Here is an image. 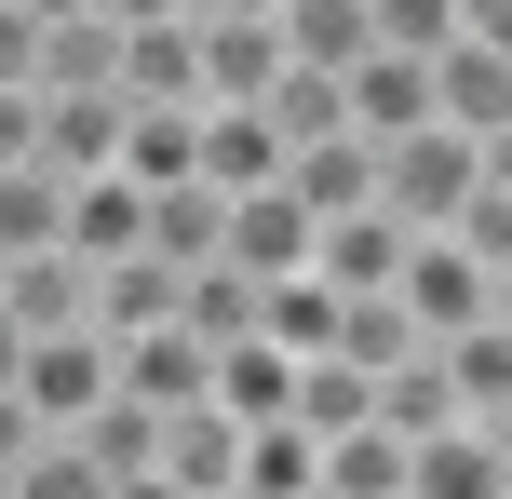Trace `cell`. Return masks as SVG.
Listing matches in <instances>:
<instances>
[{
    "label": "cell",
    "instance_id": "obj_6",
    "mask_svg": "<svg viewBox=\"0 0 512 499\" xmlns=\"http://www.w3.org/2000/svg\"><path fill=\"white\" fill-rule=\"evenodd\" d=\"M337 122H351L364 149L418 135V122H432V68H418V54H378V41H364L351 68H337Z\"/></svg>",
    "mask_w": 512,
    "mask_h": 499
},
{
    "label": "cell",
    "instance_id": "obj_12",
    "mask_svg": "<svg viewBox=\"0 0 512 499\" xmlns=\"http://www.w3.org/2000/svg\"><path fill=\"white\" fill-rule=\"evenodd\" d=\"M149 473L176 486V499H216V486L243 473V419H230V405H176L162 446H149Z\"/></svg>",
    "mask_w": 512,
    "mask_h": 499
},
{
    "label": "cell",
    "instance_id": "obj_27",
    "mask_svg": "<svg viewBox=\"0 0 512 499\" xmlns=\"http://www.w3.org/2000/svg\"><path fill=\"white\" fill-rule=\"evenodd\" d=\"M445 243H459V257H486V270H512V162L472 176V203L445 216Z\"/></svg>",
    "mask_w": 512,
    "mask_h": 499
},
{
    "label": "cell",
    "instance_id": "obj_9",
    "mask_svg": "<svg viewBox=\"0 0 512 499\" xmlns=\"http://www.w3.org/2000/svg\"><path fill=\"white\" fill-rule=\"evenodd\" d=\"M432 365H445V405H459V419H499V432H512V311L445 324V338H432Z\"/></svg>",
    "mask_w": 512,
    "mask_h": 499
},
{
    "label": "cell",
    "instance_id": "obj_29",
    "mask_svg": "<svg viewBox=\"0 0 512 499\" xmlns=\"http://www.w3.org/2000/svg\"><path fill=\"white\" fill-rule=\"evenodd\" d=\"M0 499H108V473L68 446V432H41V446L14 459V486H0Z\"/></svg>",
    "mask_w": 512,
    "mask_h": 499
},
{
    "label": "cell",
    "instance_id": "obj_37",
    "mask_svg": "<svg viewBox=\"0 0 512 499\" xmlns=\"http://www.w3.org/2000/svg\"><path fill=\"white\" fill-rule=\"evenodd\" d=\"M216 499H243V486H216Z\"/></svg>",
    "mask_w": 512,
    "mask_h": 499
},
{
    "label": "cell",
    "instance_id": "obj_19",
    "mask_svg": "<svg viewBox=\"0 0 512 499\" xmlns=\"http://www.w3.org/2000/svg\"><path fill=\"white\" fill-rule=\"evenodd\" d=\"M270 41H283V68H351L364 54V0H270Z\"/></svg>",
    "mask_w": 512,
    "mask_h": 499
},
{
    "label": "cell",
    "instance_id": "obj_35",
    "mask_svg": "<svg viewBox=\"0 0 512 499\" xmlns=\"http://www.w3.org/2000/svg\"><path fill=\"white\" fill-rule=\"evenodd\" d=\"M14 365H27V324H14V311H0V392H14Z\"/></svg>",
    "mask_w": 512,
    "mask_h": 499
},
{
    "label": "cell",
    "instance_id": "obj_5",
    "mask_svg": "<svg viewBox=\"0 0 512 499\" xmlns=\"http://www.w3.org/2000/svg\"><path fill=\"white\" fill-rule=\"evenodd\" d=\"M405 499H512V432L499 419H445L405 446Z\"/></svg>",
    "mask_w": 512,
    "mask_h": 499
},
{
    "label": "cell",
    "instance_id": "obj_18",
    "mask_svg": "<svg viewBox=\"0 0 512 499\" xmlns=\"http://www.w3.org/2000/svg\"><path fill=\"white\" fill-rule=\"evenodd\" d=\"M135 243H149L162 270H203L216 243H230V189H203V176H176V189H149V230H135Z\"/></svg>",
    "mask_w": 512,
    "mask_h": 499
},
{
    "label": "cell",
    "instance_id": "obj_26",
    "mask_svg": "<svg viewBox=\"0 0 512 499\" xmlns=\"http://www.w3.org/2000/svg\"><path fill=\"white\" fill-rule=\"evenodd\" d=\"M68 446H81V459H95V473H108V486H122V473H149V446H162V419H149V405H122V392H108V405H95V419H81V432H68Z\"/></svg>",
    "mask_w": 512,
    "mask_h": 499
},
{
    "label": "cell",
    "instance_id": "obj_23",
    "mask_svg": "<svg viewBox=\"0 0 512 499\" xmlns=\"http://www.w3.org/2000/svg\"><path fill=\"white\" fill-rule=\"evenodd\" d=\"M189 135H203V108H122V176L135 189H176L189 176Z\"/></svg>",
    "mask_w": 512,
    "mask_h": 499
},
{
    "label": "cell",
    "instance_id": "obj_7",
    "mask_svg": "<svg viewBox=\"0 0 512 499\" xmlns=\"http://www.w3.org/2000/svg\"><path fill=\"white\" fill-rule=\"evenodd\" d=\"M310 230H324V216L270 176V189H243V203H230V243H216V257H230L243 284H283V270H310Z\"/></svg>",
    "mask_w": 512,
    "mask_h": 499
},
{
    "label": "cell",
    "instance_id": "obj_17",
    "mask_svg": "<svg viewBox=\"0 0 512 499\" xmlns=\"http://www.w3.org/2000/svg\"><path fill=\"white\" fill-rule=\"evenodd\" d=\"M81 297H95V270H81L68 243H41V257H0V311H14L27 338H54V324H81Z\"/></svg>",
    "mask_w": 512,
    "mask_h": 499
},
{
    "label": "cell",
    "instance_id": "obj_1",
    "mask_svg": "<svg viewBox=\"0 0 512 499\" xmlns=\"http://www.w3.org/2000/svg\"><path fill=\"white\" fill-rule=\"evenodd\" d=\"M486 162H512V149H472V135H445V122L391 135V149H378V216H391V230H445Z\"/></svg>",
    "mask_w": 512,
    "mask_h": 499
},
{
    "label": "cell",
    "instance_id": "obj_10",
    "mask_svg": "<svg viewBox=\"0 0 512 499\" xmlns=\"http://www.w3.org/2000/svg\"><path fill=\"white\" fill-rule=\"evenodd\" d=\"M189 41H203V108H256V95L283 81L270 14H189Z\"/></svg>",
    "mask_w": 512,
    "mask_h": 499
},
{
    "label": "cell",
    "instance_id": "obj_15",
    "mask_svg": "<svg viewBox=\"0 0 512 499\" xmlns=\"http://www.w3.org/2000/svg\"><path fill=\"white\" fill-rule=\"evenodd\" d=\"M283 189H297L310 216H351V203H378V149L337 122V135H310V149H283Z\"/></svg>",
    "mask_w": 512,
    "mask_h": 499
},
{
    "label": "cell",
    "instance_id": "obj_8",
    "mask_svg": "<svg viewBox=\"0 0 512 499\" xmlns=\"http://www.w3.org/2000/svg\"><path fill=\"white\" fill-rule=\"evenodd\" d=\"M391 270H405V230H391L378 203H351V216L310 230V284L324 297H391Z\"/></svg>",
    "mask_w": 512,
    "mask_h": 499
},
{
    "label": "cell",
    "instance_id": "obj_2",
    "mask_svg": "<svg viewBox=\"0 0 512 499\" xmlns=\"http://www.w3.org/2000/svg\"><path fill=\"white\" fill-rule=\"evenodd\" d=\"M391 311H405L418 338H445V324H486V311H512V270L459 257L445 230H405V270H391Z\"/></svg>",
    "mask_w": 512,
    "mask_h": 499
},
{
    "label": "cell",
    "instance_id": "obj_30",
    "mask_svg": "<svg viewBox=\"0 0 512 499\" xmlns=\"http://www.w3.org/2000/svg\"><path fill=\"white\" fill-rule=\"evenodd\" d=\"M364 41L378 54H445L459 41V0H364Z\"/></svg>",
    "mask_w": 512,
    "mask_h": 499
},
{
    "label": "cell",
    "instance_id": "obj_31",
    "mask_svg": "<svg viewBox=\"0 0 512 499\" xmlns=\"http://www.w3.org/2000/svg\"><path fill=\"white\" fill-rule=\"evenodd\" d=\"M0 95H41V27L0 0Z\"/></svg>",
    "mask_w": 512,
    "mask_h": 499
},
{
    "label": "cell",
    "instance_id": "obj_36",
    "mask_svg": "<svg viewBox=\"0 0 512 499\" xmlns=\"http://www.w3.org/2000/svg\"><path fill=\"white\" fill-rule=\"evenodd\" d=\"M189 14H270V0H189Z\"/></svg>",
    "mask_w": 512,
    "mask_h": 499
},
{
    "label": "cell",
    "instance_id": "obj_13",
    "mask_svg": "<svg viewBox=\"0 0 512 499\" xmlns=\"http://www.w3.org/2000/svg\"><path fill=\"white\" fill-rule=\"evenodd\" d=\"M135 230H149V189H135V176H68V216H54V243H68L81 270L135 257Z\"/></svg>",
    "mask_w": 512,
    "mask_h": 499
},
{
    "label": "cell",
    "instance_id": "obj_4",
    "mask_svg": "<svg viewBox=\"0 0 512 499\" xmlns=\"http://www.w3.org/2000/svg\"><path fill=\"white\" fill-rule=\"evenodd\" d=\"M14 392H27V419H41V432H81V419L108 405V338H95V324H54V338H27Z\"/></svg>",
    "mask_w": 512,
    "mask_h": 499
},
{
    "label": "cell",
    "instance_id": "obj_33",
    "mask_svg": "<svg viewBox=\"0 0 512 499\" xmlns=\"http://www.w3.org/2000/svg\"><path fill=\"white\" fill-rule=\"evenodd\" d=\"M41 446V419H27V392H0V486H14V459Z\"/></svg>",
    "mask_w": 512,
    "mask_h": 499
},
{
    "label": "cell",
    "instance_id": "obj_16",
    "mask_svg": "<svg viewBox=\"0 0 512 499\" xmlns=\"http://www.w3.org/2000/svg\"><path fill=\"white\" fill-rule=\"evenodd\" d=\"M41 162L54 176H122V95H41Z\"/></svg>",
    "mask_w": 512,
    "mask_h": 499
},
{
    "label": "cell",
    "instance_id": "obj_20",
    "mask_svg": "<svg viewBox=\"0 0 512 499\" xmlns=\"http://www.w3.org/2000/svg\"><path fill=\"white\" fill-rule=\"evenodd\" d=\"M243 499H310V486H324V446H310V432L297 419H256L243 432V473H230Z\"/></svg>",
    "mask_w": 512,
    "mask_h": 499
},
{
    "label": "cell",
    "instance_id": "obj_3",
    "mask_svg": "<svg viewBox=\"0 0 512 499\" xmlns=\"http://www.w3.org/2000/svg\"><path fill=\"white\" fill-rule=\"evenodd\" d=\"M432 68V122L472 135V149H512V41H486V27H459L445 54H418Z\"/></svg>",
    "mask_w": 512,
    "mask_h": 499
},
{
    "label": "cell",
    "instance_id": "obj_25",
    "mask_svg": "<svg viewBox=\"0 0 512 499\" xmlns=\"http://www.w3.org/2000/svg\"><path fill=\"white\" fill-rule=\"evenodd\" d=\"M54 216H68V176H54V162H14V176H0V257H41Z\"/></svg>",
    "mask_w": 512,
    "mask_h": 499
},
{
    "label": "cell",
    "instance_id": "obj_32",
    "mask_svg": "<svg viewBox=\"0 0 512 499\" xmlns=\"http://www.w3.org/2000/svg\"><path fill=\"white\" fill-rule=\"evenodd\" d=\"M14 162H41V95H0V176Z\"/></svg>",
    "mask_w": 512,
    "mask_h": 499
},
{
    "label": "cell",
    "instance_id": "obj_24",
    "mask_svg": "<svg viewBox=\"0 0 512 499\" xmlns=\"http://www.w3.org/2000/svg\"><path fill=\"white\" fill-rule=\"evenodd\" d=\"M405 486V432H324V499H391Z\"/></svg>",
    "mask_w": 512,
    "mask_h": 499
},
{
    "label": "cell",
    "instance_id": "obj_14",
    "mask_svg": "<svg viewBox=\"0 0 512 499\" xmlns=\"http://www.w3.org/2000/svg\"><path fill=\"white\" fill-rule=\"evenodd\" d=\"M189 176L243 203V189H270V176H283V135L256 122V108H203V135H189Z\"/></svg>",
    "mask_w": 512,
    "mask_h": 499
},
{
    "label": "cell",
    "instance_id": "obj_21",
    "mask_svg": "<svg viewBox=\"0 0 512 499\" xmlns=\"http://www.w3.org/2000/svg\"><path fill=\"white\" fill-rule=\"evenodd\" d=\"M283 419L324 446V432H364V365H337V351H310L297 378H283Z\"/></svg>",
    "mask_w": 512,
    "mask_h": 499
},
{
    "label": "cell",
    "instance_id": "obj_11",
    "mask_svg": "<svg viewBox=\"0 0 512 499\" xmlns=\"http://www.w3.org/2000/svg\"><path fill=\"white\" fill-rule=\"evenodd\" d=\"M122 108H203V41H189V14H162V27H122Z\"/></svg>",
    "mask_w": 512,
    "mask_h": 499
},
{
    "label": "cell",
    "instance_id": "obj_34",
    "mask_svg": "<svg viewBox=\"0 0 512 499\" xmlns=\"http://www.w3.org/2000/svg\"><path fill=\"white\" fill-rule=\"evenodd\" d=\"M108 27H162V14H189V0H95Z\"/></svg>",
    "mask_w": 512,
    "mask_h": 499
},
{
    "label": "cell",
    "instance_id": "obj_28",
    "mask_svg": "<svg viewBox=\"0 0 512 499\" xmlns=\"http://www.w3.org/2000/svg\"><path fill=\"white\" fill-rule=\"evenodd\" d=\"M256 122H270L283 149H310V135H337V81H324V68H283L270 95H256Z\"/></svg>",
    "mask_w": 512,
    "mask_h": 499
},
{
    "label": "cell",
    "instance_id": "obj_22",
    "mask_svg": "<svg viewBox=\"0 0 512 499\" xmlns=\"http://www.w3.org/2000/svg\"><path fill=\"white\" fill-rule=\"evenodd\" d=\"M283 378H297V365H283L270 338H230V351H216V378H203V405H230V419L256 432V419H283Z\"/></svg>",
    "mask_w": 512,
    "mask_h": 499
}]
</instances>
